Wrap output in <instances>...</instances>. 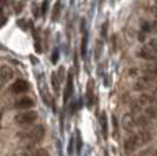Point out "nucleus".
<instances>
[{"mask_svg": "<svg viewBox=\"0 0 157 156\" xmlns=\"http://www.w3.org/2000/svg\"><path fill=\"white\" fill-rule=\"evenodd\" d=\"M17 136L27 143H38L45 137V128L43 125H34L29 130H24L17 134Z\"/></svg>", "mask_w": 157, "mask_h": 156, "instance_id": "f257e3e1", "label": "nucleus"}, {"mask_svg": "<svg viewBox=\"0 0 157 156\" xmlns=\"http://www.w3.org/2000/svg\"><path fill=\"white\" fill-rule=\"evenodd\" d=\"M38 118V112L34 110H27L24 112H19L14 116V122L17 124L20 125H26V124H31L34 121H37Z\"/></svg>", "mask_w": 157, "mask_h": 156, "instance_id": "f03ea898", "label": "nucleus"}, {"mask_svg": "<svg viewBox=\"0 0 157 156\" xmlns=\"http://www.w3.org/2000/svg\"><path fill=\"white\" fill-rule=\"evenodd\" d=\"M14 76L13 70L9 65H3L0 67V89H3Z\"/></svg>", "mask_w": 157, "mask_h": 156, "instance_id": "7ed1b4c3", "label": "nucleus"}, {"mask_svg": "<svg viewBox=\"0 0 157 156\" xmlns=\"http://www.w3.org/2000/svg\"><path fill=\"white\" fill-rule=\"evenodd\" d=\"M135 138H136L137 145L139 148V147H143V145L148 144L152 140V134L148 130H141L137 134H135Z\"/></svg>", "mask_w": 157, "mask_h": 156, "instance_id": "20e7f679", "label": "nucleus"}, {"mask_svg": "<svg viewBox=\"0 0 157 156\" xmlns=\"http://www.w3.org/2000/svg\"><path fill=\"white\" fill-rule=\"evenodd\" d=\"M151 83H152V81L150 79V78H148L146 76H141V77H138L137 79H136V82H135V90H137V91H143V90H146L150 85H151Z\"/></svg>", "mask_w": 157, "mask_h": 156, "instance_id": "39448f33", "label": "nucleus"}, {"mask_svg": "<svg viewBox=\"0 0 157 156\" xmlns=\"http://www.w3.org/2000/svg\"><path fill=\"white\" fill-rule=\"evenodd\" d=\"M27 89H29V83H27L26 81H24V79H18V81H16V82L11 85V88H10V90H11L13 94H21V92L27 91Z\"/></svg>", "mask_w": 157, "mask_h": 156, "instance_id": "423d86ee", "label": "nucleus"}, {"mask_svg": "<svg viewBox=\"0 0 157 156\" xmlns=\"http://www.w3.org/2000/svg\"><path fill=\"white\" fill-rule=\"evenodd\" d=\"M157 56V52L151 50L149 46H143L141 49V51L138 52V57L145 59V60H156V57Z\"/></svg>", "mask_w": 157, "mask_h": 156, "instance_id": "0eeeda50", "label": "nucleus"}, {"mask_svg": "<svg viewBox=\"0 0 157 156\" xmlns=\"http://www.w3.org/2000/svg\"><path fill=\"white\" fill-rule=\"evenodd\" d=\"M72 94H73V74H72V71L70 70L67 73V84H66L65 94H64V103L69 101Z\"/></svg>", "mask_w": 157, "mask_h": 156, "instance_id": "6e6552de", "label": "nucleus"}, {"mask_svg": "<svg viewBox=\"0 0 157 156\" xmlns=\"http://www.w3.org/2000/svg\"><path fill=\"white\" fill-rule=\"evenodd\" d=\"M137 148H138V145H137V142H136L135 135L129 136V137L124 141V150H125V152H126L128 155H129V154H131V152H133Z\"/></svg>", "mask_w": 157, "mask_h": 156, "instance_id": "1a4fd4ad", "label": "nucleus"}, {"mask_svg": "<svg viewBox=\"0 0 157 156\" xmlns=\"http://www.w3.org/2000/svg\"><path fill=\"white\" fill-rule=\"evenodd\" d=\"M122 124H123V128L126 131H132L133 128H135V118H133V116L131 114H125L123 116Z\"/></svg>", "mask_w": 157, "mask_h": 156, "instance_id": "9d476101", "label": "nucleus"}, {"mask_svg": "<svg viewBox=\"0 0 157 156\" xmlns=\"http://www.w3.org/2000/svg\"><path fill=\"white\" fill-rule=\"evenodd\" d=\"M138 102L139 104H153L156 103V92L153 91V94H141L139 98H138Z\"/></svg>", "mask_w": 157, "mask_h": 156, "instance_id": "9b49d317", "label": "nucleus"}, {"mask_svg": "<svg viewBox=\"0 0 157 156\" xmlns=\"http://www.w3.org/2000/svg\"><path fill=\"white\" fill-rule=\"evenodd\" d=\"M93 81L90 79L88 82V87H86V105L89 109H91L92 104H93Z\"/></svg>", "mask_w": 157, "mask_h": 156, "instance_id": "f8f14e48", "label": "nucleus"}, {"mask_svg": "<svg viewBox=\"0 0 157 156\" xmlns=\"http://www.w3.org/2000/svg\"><path fill=\"white\" fill-rule=\"evenodd\" d=\"M21 156H50V154L46 149L38 148V149H27L25 152H23Z\"/></svg>", "mask_w": 157, "mask_h": 156, "instance_id": "ddd939ff", "label": "nucleus"}, {"mask_svg": "<svg viewBox=\"0 0 157 156\" xmlns=\"http://www.w3.org/2000/svg\"><path fill=\"white\" fill-rule=\"evenodd\" d=\"M33 105H34V103H33V101L30 97H23V98H20L17 102L16 108H19V109H30Z\"/></svg>", "mask_w": 157, "mask_h": 156, "instance_id": "4468645a", "label": "nucleus"}, {"mask_svg": "<svg viewBox=\"0 0 157 156\" xmlns=\"http://www.w3.org/2000/svg\"><path fill=\"white\" fill-rule=\"evenodd\" d=\"M51 85H52V89H53L54 94L59 95V92H60V82L58 79V76H57L56 72L51 73Z\"/></svg>", "mask_w": 157, "mask_h": 156, "instance_id": "2eb2a0df", "label": "nucleus"}, {"mask_svg": "<svg viewBox=\"0 0 157 156\" xmlns=\"http://www.w3.org/2000/svg\"><path fill=\"white\" fill-rule=\"evenodd\" d=\"M101 127H102V134H103V137L104 140L108 138V135H109V129H108V118H106V114L105 111H103L102 116H101Z\"/></svg>", "mask_w": 157, "mask_h": 156, "instance_id": "dca6fc26", "label": "nucleus"}, {"mask_svg": "<svg viewBox=\"0 0 157 156\" xmlns=\"http://www.w3.org/2000/svg\"><path fill=\"white\" fill-rule=\"evenodd\" d=\"M86 52H88V33L85 32L83 34L82 43H81V54H82V58L86 57Z\"/></svg>", "mask_w": 157, "mask_h": 156, "instance_id": "f3484780", "label": "nucleus"}, {"mask_svg": "<svg viewBox=\"0 0 157 156\" xmlns=\"http://www.w3.org/2000/svg\"><path fill=\"white\" fill-rule=\"evenodd\" d=\"M135 125L139 127V128H145L149 125V118L145 116H139L136 121H135Z\"/></svg>", "mask_w": 157, "mask_h": 156, "instance_id": "a211bd4d", "label": "nucleus"}, {"mask_svg": "<svg viewBox=\"0 0 157 156\" xmlns=\"http://www.w3.org/2000/svg\"><path fill=\"white\" fill-rule=\"evenodd\" d=\"M60 4H59V1L54 5V7H53V12H52V20L53 21H57L58 19H59V16H60Z\"/></svg>", "mask_w": 157, "mask_h": 156, "instance_id": "6ab92c4d", "label": "nucleus"}, {"mask_svg": "<svg viewBox=\"0 0 157 156\" xmlns=\"http://www.w3.org/2000/svg\"><path fill=\"white\" fill-rule=\"evenodd\" d=\"M145 114H146V116H148L150 120H155V118H156V116H157L156 108H155V107H152V105L148 107V108L145 109Z\"/></svg>", "mask_w": 157, "mask_h": 156, "instance_id": "aec40b11", "label": "nucleus"}, {"mask_svg": "<svg viewBox=\"0 0 157 156\" xmlns=\"http://www.w3.org/2000/svg\"><path fill=\"white\" fill-rule=\"evenodd\" d=\"M139 154H141V156H156V150H155V148H146V149L142 150Z\"/></svg>", "mask_w": 157, "mask_h": 156, "instance_id": "412c9836", "label": "nucleus"}, {"mask_svg": "<svg viewBox=\"0 0 157 156\" xmlns=\"http://www.w3.org/2000/svg\"><path fill=\"white\" fill-rule=\"evenodd\" d=\"M76 143H77V152L79 154L81 150H82V145H83V142H82V136H81V132L77 131V137H76Z\"/></svg>", "mask_w": 157, "mask_h": 156, "instance_id": "4be33fe9", "label": "nucleus"}, {"mask_svg": "<svg viewBox=\"0 0 157 156\" xmlns=\"http://www.w3.org/2000/svg\"><path fill=\"white\" fill-rule=\"evenodd\" d=\"M102 50H103V43H102V40H97V43H96V59H99Z\"/></svg>", "mask_w": 157, "mask_h": 156, "instance_id": "5701e85b", "label": "nucleus"}, {"mask_svg": "<svg viewBox=\"0 0 157 156\" xmlns=\"http://www.w3.org/2000/svg\"><path fill=\"white\" fill-rule=\"evenodd\" d=\"M47 9H49V0H44V1H43V5H41V14H43V17L46 16Z\"/></svg>", "mask_w": 157, "mask_h": 156, "instance_id": "b1692460", "label": "nucleus"}, {"mask_svg": "<svg viewBox=\"0 0 157 156\" xmlns=\"http://www.w3.org/2000/svg\"><path fill=\"white\" fill-rule=\"evenodd\" d=\"M112 124H113V134H115V136H117V134H118V124H117V118H116V116L115 115H112Z\"/></svg>", "mask_w": 157, "mask_h": 156, "instance_id": "393cba45", "label": "nucleus"}, {"mask_svg": "<svg viewBox=\"0 0 157 156\" xmlns=\"http://www.w3.org/2000/svg\"><path fill=\"white\" fill-rule=\"evenodd\" d=\"M58 59H59V51H58V50H54L53 53H52V57H51L52 64H56V63L58 62Z\"/></svg>", "mask_w": 157, "mask_h": 156, "instance_id": "a878e982", "label": "nucleus"}, {"mask_svg": "<svg viewBox=\"0 0 157 156\" xmlns=\"http://www.w3.org/2000/svg\"><path fill=\"white\" fill-rule=\"evenodd\" d=\"M146 46H149L151 50H153V51L157 52V42H156V39H151Z\"/></svg>", "mask_w": 157, "mask_h": 156, "instance_id": "bb28decb", "label": "nucleus"}, {"mask_svg": "<svg viewBox=\"0 0 157 156\" xmlns=\"http://www.w3.org/2000/svg\"><path fill=\"white\" fill-rule=\"evenodd\" d=\"M73 142H74V138L71 137V138H70V142H69V148H67L69 155H72V154H73Z\"/></svg>", "mask_w": 157, "mask_h": 156, "instance_id": "cd10ccee", "label": "nucleus"}, {"mask_svg": "<svg viewBox=\"0 0 157 156\" xmlns=\"http://www.w3.org/2000/svg\"><path fill=\"white\" fill-rule=\"evenodd\" d=\"M106 32H108V21H105L104 25L102 26V36H103V38H106Z\"/></svg>", "mask_w": 157, "mask_h": 156, "instance_id": "c85d7f7f", "label": "nucleus"}, {"mask_svg": "<svg viewBox=\"0 0 157 156\" xmlns=\"http://www.w3.org/2000/svg\"><path fill=\"white\" fill-rule=\"evenodd\" d=\"M73 62H74V66H76V72L78 73V72H79V65H78V57H77V52H74V58H73Z\"/></svg>", "mask_w": 157, "mask_h": 156, "instance_id": "c756f323", "label": "nucleus"}, {"mask_svg": "<svg viewBox=\"0 0 157 156\" xmlns=\"http://www.w3.org/2000/svg\"><path fill=\"white\" fill-rule=\"evenodd\" d=\"M18 25H20L23 30H25V31L27 30V24H25V20H23V19L18 20Z\"/></svg>", "mask_w": 157, "mask_h": 156, "instance_id": "7c9ffc66", "label": "nucleus"}, {"mask_svg": "<svg viewBox=\"0 0 157 156\" xmlns=\"http://www.w3.org/2000/svg\"><path fill=\"white\" fill-rule=\"evenodd\" d=\"M143 31H145V32H150V31H151V25H150V23H145V24L143 25Z\"/></svg>", "mask_w": 157, "mask_h": 156, "instance_id": "2f4dec72", "label": "nucleus"}, {"mask_svg": "<svg viewBox=\"0 0 157 156\" xmlns=\"http://www.w3.org/2000/svg\"><path fill=\"white\" fill-rule=\"evenodd\" d=\"M6 21H7V19L5 17H0V29H1L6 24Z\"/></svg>", "mask_w": 157, "mask_h": 156, "instance_id": "473e14b6", "label": "nucleus"}, {"mask_svg": "<svg viewBox=\"0 0 157 156\" xmlns=\"http://www.w3.org/2000/svg\"><path fill=\"white\" fill-rule=\"evenodd\" d=\"M138 40H139V42H144V40H145V36H144V33H139V36H138Z\"/></svg>", "mask_w": 157, "mask_h": 156, "instance_id": "72a5a7b5", "label": "nucleus"}, {"mask_svg": "<svg viewBox=\"0 0 157 156\" xmlns=\"http://www.w3.org/2000/svg\"><path fill=\"white\" fill-rule=\"evenodd\" d=\"M152 14H153V17H156V5H153V7H152Z\"/></svg>", "mask_w": 157, "mask_h": 156, "instance_id": "f704fd0d", "label": "nucleus"}, {"mask_svg": "<svg viewBox=\"0 0 157 156\" xmlns=\"http://www.w3.org/2000/svg\"><path fill=\"white\" fill-rule=\"evenodd\" d=\"M104 156H110V155H109V152H108V151H105V152H104Z\"/></svg>", "mask_w": 157, "mask_h": 156, "instance_id": "c9c22d12", "label": "nucleus"}, {"mask_svg": "<svg viewBox=\"0 0 157 156\" xmlns=\"http://www.w3.org/2000/svg\"><path fill=\"white\" fill-rule=\"evenodd\" d=\"M135 156H141V154H137V155H135Z\"/></svg>", "mask_w": 157, "mask_h": 156, "instance_id": "e433bc0d", "label": "nucleus"}]
</instances>
